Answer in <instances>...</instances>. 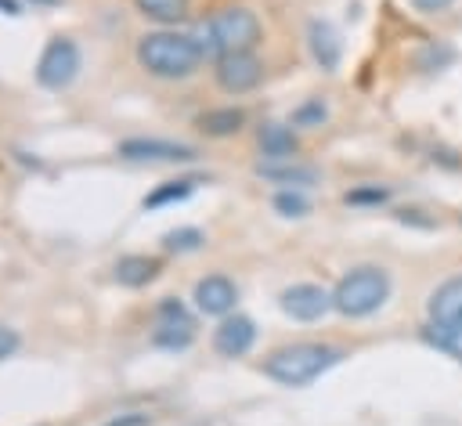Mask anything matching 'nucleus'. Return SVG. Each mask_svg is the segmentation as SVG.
Returning a JSON list of instances; mask_svg holds the SVG:
<instances>
[{
	"mask_svg": "<svg viewBox=\"0 0 462 426\" xmlns=\"http://www.w3.org/2000/svg\"><path fill=\"white\" fill-rule=\"evenodd\" d=\"M346 357L343 347L336 343H318V339H300V343H285L278 350H271L260 365V372L278 383V386H310L314 379H321L328 368H336Z\"/></svg>",
	"mask_w": 462,
	"mask_h": 426,
	"instance_id": "f257e3e1",
	"label": "nucleus"
},
{
	"mask_svg": "<svg viewBox=\"0 0 462 426\" xmlns=\"http://www.w3.org/2000/svg\"><path fill=\"white\" fill-rule=\"evenodd\" d=\"M137 61L155 79H188L206 61V51L195 32L177 29H155L137 40Z\"/></svg>",
	"mask_w": 462,
	"mask_h": 426,
	"instance_id": "f03ea898",
	"label": "nucleus"
},
{
	"mask_svg": "<svg viewBox=\"0 0 462 426\" xmlns=\"http://www.w3.org/2000/svg\"><path fill=\"white\" fill-rule=\"evenodd\" d=\"M206 58H224V54H238V51H256L263 40V25L256 18V11L242 7V4H227L217 7L199 29H195Z\"/></svg>",
	"mask_w": 462,
	"mask_h": 426,
	"instance_id": "7ed1b4c3",
	"label": "nucleus"
},
{
	"mask_svg": "<svg viewBox=\"0 0 462 426\" xmlns=\"http://www.w3.org/2000/svg\"><path fill=\"white\" fill-rule=\"evenodd\" d=\"M390 271L379 264H357L350 267L336 289H332V310L343 318H368L390 300Z\"/></svg>",
	"mask_w": 462,
	"mask_h": 426,
	"instance_id": "20e7f679",
	"label": "nucleus"
},
{
	"mask_svg": "<svg viewBox=\"0 0 462 426\" xmlns=\"http://www.w3.org/2000/svg\"><path fill=\"white\" fill-rule=\"evenodd\" d=\"M79 76V47L69 36H51L36 58V83L43 90H65Z\"/></svg>",
	"mask_w": 462,
	"mask_h": 426,
	"instance_id": "39448f33",
	"label": "nucleus"
},
{
	"mask_svg": "<svg viewBox=\"0 0 462 426\" xmlns=\"http://www.w3.org/2000/svg\"><path fill=\"white\" fill-rule=\"evenodd\" d=\"M116 155L126 159V162H195V148L184 144V141H173V137H123L116 144Z\"/></svg>",
	"mask_w": 462,
	"mask_h": 426,
	"instance_id": "423d86ee",
	"label": "nucleus"
},
{
	"mask_svg": "<svg viewBox=\"0 0 462 426\" xmlns=\"http://www.w3.org/2000/svg\"><path fill=\"white\" fill-rule=\"evenodd\" d=\"M213 79L224 94H249L263 83V61L256 58V51H238V54H224L213 61Z\"/></svg>",
	"mask_w": 462,
	"mask_h": 426,
	"instance_id": "0eeeda50",
	"label": "nucleus"
},
{
	"mask_svg": "<svg viewBox=\"0 0 462 426\" xmlns=\"http://www.w3.org/2000/svg\"><path fill=\"white\" fill-rule=\"evenodd\" d=\"M278 307L292 321H318L332 307V292L321 289V285H314V282H296V285H285L282 289Z\"/></svg>",
	"mask_w": 462,
	"mask_h": 426,
	"instance_id": "6e6552de",
	"label": "nucleus"
},
{
	"mask_svg": "<svg viewBox=\"0 0 462 426\" xmlns=\"http://www.w3.org/2000/svg\"><path fill=\"white\" fill-rule=\"evenodd\" d=\"M199 314H209V318H227L238 303V285L227 278V274H206L195 282V292H191Z\"/></svg>",
	"mask_w": 462,
	"mask_h": 426,
	"instance_id": "1a4fd4ad",
	"label": "nucleus"
},
{
	"mask_svg": "<svg viewBox=\"0 0 462 426\" xmlns=\"http://www.w3.org/2000/svg\"><path fill=\"white\" fill-rule=\"evenodd\" d=\"M256 343V321L245 314H227L213 329V350L220 357H245Z\"/></svg>",
	"mask_w": 462,
	"mask_h": 426,
	"instance_id": "9d476101",
	"label": "nucleus"
},
{
	"mask_svg": "<svg viewBox=\"0 0 462 426\" xmlns=\"http://www.w3.org/2000/svg\"><path fill=\"white\" fill-rule=\"evenodd\" d=\"M307 47L310 58L318 61L321 72H336L343 61V36L328 18H310L307 22Z\"/></svg>",
	"mask_w": 462,
	"mask_h": 426,
	"instance_id": "9b49d317",
	"label": "nucleus"
},
{
	"mask_svg": "<svg viewBox=\"0 0 462 426\" xmlns=\"http://www.w3.org/2000/svg\"><path fill=\"white\" fill-rule=\"evenodd\" d=\"M256 148L267 162H285V159H296L300 152V137H296V126L292 123H260L256 126Z\"/></svg>",
	"mask_w": 462,
	"mask_h": 426,
	"instance_id": "f8f14e48",
	"label": "nucleus"
},
{
	"mask_svg": "<svg viewBox=\"0 0 462 426\" xmlns=\"http://www.w3.org/2000/svg\"><path fill=\"white\" fill-rule=\"evenodd\" d=\"M162 271L159 256H148V253H126L116 260L112 267V278L123 285V289H144L148 282H155Z\"/></svg>",
	"mask_w": 462,
	"mask_h": 426,
	"instance_id": "ddd939ff",
	"label": "nucleus"
},
{
	"mask_svg": "<svg viewBox=\"0 0 462 426\" xmlns=\"http://www.w3.org/2000/svg\"><path fill=\"white\" fill-rule=\"evenodd\" d=\"M430 321H462V274L444 278L426 300Z\"/></svg>",
	"mask_w": 462,
	"mask_h": 426,
	"instance_id": "4468645a",
	"label": "nucleus"
},
{
	"mask_svg": "<svg viewBox=\"0 0 462 426\" xmlns=\"http://www.w3.org/2000/svg\"><path fill=\"white\" fill-rule=\"evenodd\" d=\"M256 177L260 181H271V184H282V188H310L318 181V170L307 166V162L285 159V162H260L256 166Z\"/></svg>",
	"mask_w": 462,
	"mask_h": 426,
	"instance_id": "2eb2a0df",
	"label": "nucleus"
},
{
	"mask_svg": "<svg viewBox=\"0 0 462 426\" xmlns=\"http://www.w3.org/2000/svg\"><path fill=\"white\" fill-rule=\"evenodd\" d=\"M242 126H245V108L238 105H220L199 116V130L206 137H235Z\"/></svg>",
	"mask_w": 462,
	"mask_h": 426,
	"instance_id": "dca6fc26",
	"label": "nucleus"
},
{
	"mask_svg": "<svg viewBox=\"0 0 462 426\" xmlns=\"http://www.w3.org/2000/svg\"><path fill=\"white\" fill-rule=\"evenodd\" d=\"M195 343V321H155L152 329V347L166 354H180Z\"/></svg>",
	"mask_w": 462,
	"mask_h": 426,
	"instance_id": "f3484780",
	"label": "nucleus"
},
{
	"mask_svg": "<svg viewBox=\"0 0 462 426\" xmlns=\"http://www.w3.org/2000/svg\"><path fill=\"white\" fill-rule=\"evenodd\" d=\"M422 339H426L433 350H440V354L462 361V321H426Z\"/></svg>",
	"mask_w": 462,
	"mask_h": 426,
	"instance_id": "a211bd4d",
	"label": "nucleus"
},
{
	"mask_svg": "<svg viewBox=\"0 0 462 426\" xmlns=\"http://www.w3.org/2000/svg\"><path fill=\"white\" fill-rule=\"evenodd\" d=\"M195 177H177V181H162V184H155L144 199H141V206L144 209H162V206H177V202H184L191 191H195Z\"/></svg>",
	"mask_w": 462,
	"mask_h": 426,
	"instance_id": "6ab92c4d",
	"label": "nucleus"
},
{
	"mask_svg": "<svg viewBox=\"0 0 462 426\" xmlns=\"http://www.w3.org/2000/svg\"><path fill=\"white\" fill-rule=\"evenodd\" d=\"M134 7H137L144 18H152V22H159L162 29H170V25H177V22L188 18L191 0H134Z\"/></svg>",
	"mask_w": 462,
	"mask_h": 426,
	"instance_id": "aec40b11",
	"label": "nucleus"
},
{
	"mask_svg": "<svg viewBox=\"0 0 462 426\" xmlns=\"http://www.w3.org/2000/svg\"><path fill=\"white\" fill-rule=\"evenodd\" d=\"M343 202L346 206H357V209H379V206H386L390 202V188L386 184H357V188H350L346 195H343Z\"/></svg>",
	"mask_w": 462,
	"mask_h": 426,
	"instance_id": "412c9836",
	"label": "nucleus"
},
{
	"mask_svg": "<svg viewBox=\"0 0 462 426\" xmlns=\"http://www.w3.org/2000/svg\"><path fill=\"white\" fill-rule=\"evenodd\" d=\"M274 213L282 217H307L310 213V199H307V188H278L274 199H271Z\"/></svg>",
	"mask_w": 462,
	"mask_h": 426,
	"instance_id": "4be33fe9",
	"label": "nucleus"
},
{
	"mask_svg": "<svg viewBox=\"0 0 462 426\" xmlns=\"http://www.w3.org/2000/svg\"><path fill=\"white\" fill-rule=\"evenodd\" d=\"M451 61H455V47H451V43H444V40H430V43L415 54V65H419L422 72L444 69V65H451Z\"/></svg>",
	"mask_w": 462,
	"mask_h": 426,
	"instance_id": "5701e85b",
	"label": "nucleus"
},
{
	"mask_svg": "<svg viewBox=\"0 0 462 426\" xmlns=\"http://www.w3.org/2000/svg\"><path fill=\"white\" fill-rule=\"evenodd\" d=\"M202 242H206V235L199 231V227H173V231H166L162 235V249L166 253H195V249H202Z\"/></svg>",
	"mask_w": 462,
	"mask_h": 426,
	"instance_id": "b1692460",
	"label": "nucleus"
},
{
	"mask_svg": "<svg viewBox=\"0 0 462 426\" xmlns=\"http://www.w3.org/2000/svg\"><path fill=\"white\" fill-rule=\"evenodd\" d=\"M328 119V108H325V101L321 97H310V101H303V105H296L292 108V126L296 130H314V126H321Z\"/></svg>",
	"mask_w": 462,
	"mask_h": 426,
	"instance_id": "393cba45",
	"label": "nucleus"
},
{
	"mask_svg": "<svg viewBox=\"0 0 462 426\" xmlns=\"http://www.w3.org/2000/svg\"><path fill=\"white\" fill-rule=\"evenodd\" d=\"M155 321H191V314H188L184 300H177V296H162V300L155 303Z\"/></svg>",
	"mask_w": 462,
	"mask_h": 426,
	"instance_id": "a878e982",
	"label": "nucleus"
},
{
	"mask_svg": "<svg viewBox=\"0 0 462 426\" xmlns=\"http://www.w3.org/2000/svg\"><path fill=\"white\" fill-rule=\"evenodd\" d=\"M101 426H152V415L148 412H119V415H108Z\"/></svg>",
	"mask_w": 462,
	"mask_h": 426,
	"instance_id": "bb28decb",
	"label": "nucleus"
},
{
	"mask_svg": "<svg viewBox=\"0 0 462 426\" xmlns=\"http://www.w3.org/2000/svg\"><path fill=\"white\" fill-rule=\"evenodd\" d=\"M18 347H22V336H18L11 325H0V361H4V357H11Z\"/></svg>",
	"mask_w": 462,
	"mask_h": 426,
	"instance_id": "cd10ccee",
	"label": "nucleus"
},
{
	"mask_svg": "<svg viewBox=\"0 0 462 426\" xmlns=\"http://www.w3.org/2000/svg\"><path fill=\"white\" fill-rule=\"evenodd\" d=\"M411 4V11H419V14H440V11H448L455 0H408Z\"/></svg>",
	"mask_w": 462,
	"mask_h": 426,
	"instance_id": "c85d7f7f",
	"label": "nucleus"
},
{
	"mask_svg": "<svg viewBox=\"0 0 462 426\" xmlns=\"http://www.w3.org/2000/svg\"><path fill=\"white\" fill-rule=\"evenodd\" d=\"M419 213H422V209H401L397 220H401V224H415V227H433V220H430V217H419Z\"/></svg>",
	"mask_w": 462,
	"mask_h": 426,
	"instance_id": "c756f323",
	"label": "nucleus"
},
{
	"mask_svg": "<svg viewBox=\"0 0 462 426\" xmlns=\"http://www.w3.org/2000/svg\"><path fill=\"white\" fill-rule=\"evenodd\" d=\"M433 162H444L448 170H458V166H462V159H455V152H448V148L433 152Z\"/></svg>",
	"mask_w": 462,
	"mask_h": 426,
	"instance_id": "7c9ffc66",
	"label": "nucleus"
},
{
	"mask_svg": "<svg viewBox=\"0 0 462 426\" xmlns=\"http://www.w3.org/2000/svg\"><path fill=\"white\" fill-rule=\"evenodd\" d=\"M0 11L4 14H18V0H0Z\"/></svg>",
	"mask_w": 462,
	"mask_h": 426,
	"instance_id": "2f4dec72",
	"label": "nucleus"
},
{
	"mask_svg": "<svg viewBox=\"0 0 462 426\" xmlns=\"http://www.w3.org/2000/svg\"><path fill=\"white\" fill-rule=\"evenodd\" d=\"M29 4H36V7H54V4H61V0H29Z\"/></svg>",
	"mask_w": 462,
	"mask_h": 426,
	"instance_id": "473e14b6",
	"label": "nucleus"
},
{
	"mask_svg": "<svg viewBox=\"0 0 462 426\" xmlns=\"http://www.w3.org/2000/svg\"><path fill=\"white\" fill-rule=\"evenodd\" d=\"M458 224H462V217H458Z\"/></svg>",
	"mask_w": 462,
	"mask_h": 426,
	"instance_id": "72a5a7b5",
	"label": "nucleus"
}]
</instances>
